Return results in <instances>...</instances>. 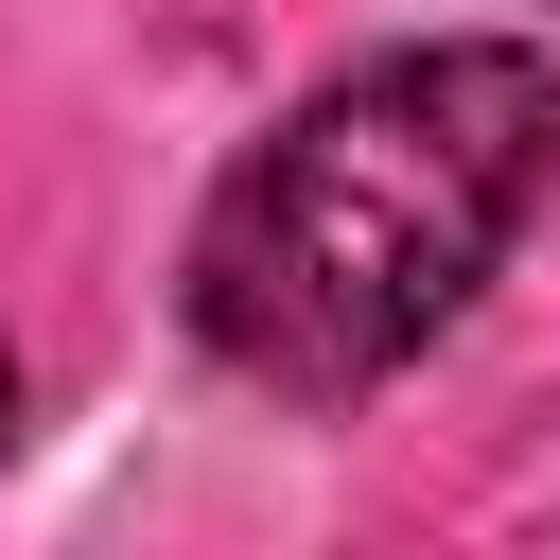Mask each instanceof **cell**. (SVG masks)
I'll list each match as a JSON object with an SVG mask.
<instances>
[{"mask_svg": "<svg viewBox=\"0 0 560 560\" xmlns=\"http://www.w3.org/2000/svg\"><path fill=\"white\" fill-rule=\"evenodd\" d=\"M560 192V52L420 35L298 88L192 210V350L298 420L402 385Z\"/></svg>", "mask_w": 560, "mask_h": 560, "instance_id": "1", "label": "cell"}, {"mask_svg": "<svg viewBox=\"0 0 560 560\" xmlns=\"http://www.w3.org/2000/svg\"><path fill=\"white\" fill-rule=\"evenodd\" d=\"M0 438H18V350H0Z\"/></svg>", "mask_w": 560, "mask_h": 560, "instance_id": "2", "label": "cell"}]
</instances>
